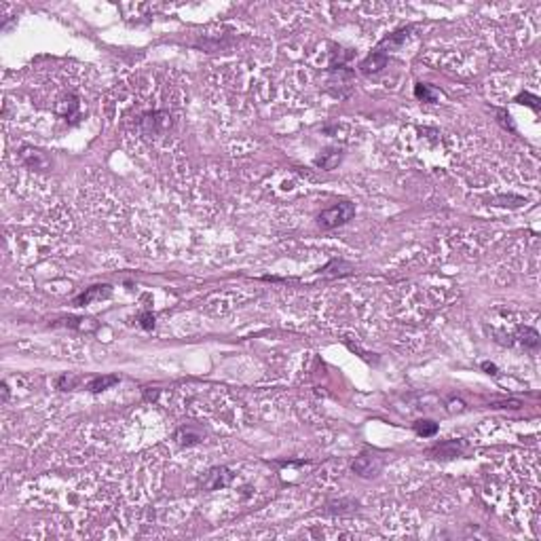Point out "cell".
Here are the masks:
<instances>
[{
  "mask_svg": "<svg viewBox=\"0 0 541 541\" xmlns=\"http://www.w3.org/2000/svg\"><path fill=\"white\" fill-rule=\"evenodd\" d=\"M353 216H355V205L349 201H343L324 210L317 220H320L322 228H336L340 224H345V222H349Z\"/></svg>",
  "mask_w": 541,
  "mask_h": 541,
  "instance_id": "cell-1",
  "label": "cell"
},
{
  "mask_svg": "<svg viewBox=\"0 0 541 541\" xmlns=\"http://www.w3.org/2000/svg\"><path fill=\"white\" fill-rule=\"evenodd\" d=\"M379 469H381V459L372 455H361L353 463V471L360 473V476H374Z\"/></svg>",
  "mask_w": 541,
  "mask_h": 541,
  "instance_id": "cell-2",
  "label": "cell"
},
{
  "mask_svg": "<svg viewBox=\"0 0 541 541\" xmlns=\"http://www.w3.org/2000/svg\"><path fill=\"white\" fill-rule=\"evenodd\" d=\"M110 286H93V288H89L87 292H83L78 296L76 300H74V305H78V307H85V305H89V302L91 300H95V298H106V296H110Z\"/></svg>",
  "mask_w": 541,
  "mask_h": 541,
  "instance_id": "cell-3",
  "label": "cell"
},
{
  "mask_svg": "<svg viewBox=\"0 0 541 541\" xmlns=\"http://www.w3.org/2000/svg\"><path fill=\"white\" fill-rule=\"evenodd\" d=\"M116 383H118V376H114V374H110V376H98V379H93L91 383H89V389L98 394V391H104V389L112 387V385H116Z\"/></svg>",
  "mask_w": 541,
  "mask_h": 541,
  "instance_id": "cell-4",
  "label": "cell"
},
{
  "mask_svg": "<svg viewBox=\"0 0 541 541\" xmlns=\"http://www.w3.org/2000/svg\"><path fill=\"white\" fill-rule=\"evenodd\" d=\"M414 432L419 435H423V438H429V435H433L438 432V425H435L433 421H417V423H414Z\"/></svg>",
  "mask_w": 541,
  "mask_h": 541,
  "instance_id": "cell-5",
  "label": "cell"
},
{
  "mask_svg": "<svg viewBox=\"0 0 541 541\" xmlns=\"http://www.w3.org/2000/svg\"><path fill=\"white\" fill-rule=\"evenodd\" d=\"M414 95H417L419 100H423V102H435V91L429 85H423V83L417 85V89H414Z\"/></svg>",
  "mask_w": 541,
  "mask_h": 541,
  "instance_id": "cell-6",
  "label": "cell"
},
{
  "mask_svg": "<svg viewBox=\"0 0 541 541\" xmlns=\"http://www.w3.org/2000/svg\"><path fill=\"white\" fill-rule=\"evenodd\" d=\"M459 448L457 446V442H446V444H440V446H435L432 453H438V455H446V457H457L459 455Z\"/></svg>",
  "mask_w": 541,
  "mask_h": 541,
  "instance_id": "cell-7",
  "label": "cell"
},
{
  "mask_svg": "<svg viewBox=\"0 0 541 541\" xmlns=\"http://www.w3.org/2000/svg\"><path fill=\"white\" fill-rule=\"evenodd\" d=\"M24 157H26V161L30 163V165H34V167H44V165H47V159L40 157L38 150H26Z\"/></svg>",
  "mask_w": 541,
  "mask_h": 541,
  "instance_id": "cell-8",
  "label": "cell"
},
{
  "mask_svg": "<svg viewBox=\"0 0 541 541\" xmlns=\"http://www.w3.org/2000/svg\"><path fill=\"white\" fill-rule=\"evenodd\" d=\"M74 385H76V379H74V376L64 374V376H59V379H57V387L59 389H72Z\"/></svg>",
  "mask_w": 541,
  "mask_h": 541,
  "instance_id": "cell-9",
  "label": "cell"
},
{
  "mask_svg": "<svg viewBox=\"0 0 541 541\" xmlns=\"http://www.w3.org/2000/svg\"><path fill=\"white\" fill-rule=\"evenodd\" d=\"M140 320H142V325H144L146 330H148V328H152V325H154V315H150V313H144L142 317H140Z\"/></svg>",
  "mask_w": 541,
  "mask_h": 541,
  "instance_id": "cell-10",
  "label": "cell"
}]
</instances>
